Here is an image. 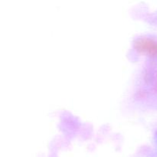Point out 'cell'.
<instances>
[{"label":"cell","mask_w":157,"mask_h":157,"mask_svg":"<svg viewBox=\"0 0 157 157\" xmlns=\"http://www.w3.org/2000/svg\"><path fill=\"white\" fill-rule=\"evenodd\" d=\"M134 47L136 50L140 53L157 55V41L150 38H139L135 42Z\"/></svg>","instance_id":"6da1fadb"}]
</instances>
